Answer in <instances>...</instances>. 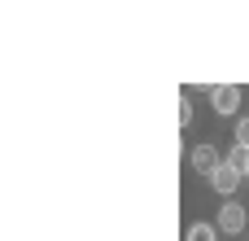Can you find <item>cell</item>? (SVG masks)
<instances>
[{
  "mask_svg": "<svg viewBox=\"0 0 249 241\" xmlns=\"http://www.w3.org/2000/svg\"><path fill=\"white\" fill-rule=\"evenodd\" d=\"M188 123H193V101H188V97H179V132H184Z\"/></svg>",
  "mask_w": 249,
  "mask_h": 241,
  "instance_id": "8",
  "label": "cell"
},
{
  "mask_svg": "<svg viewBox=\"0 0 249 241\" xmlns=\"http://www.w3.org/2000/svg\"><path fill=\"white\" fill-rule=\"evenodd\" d=\"M236 145L249 149V114H245V119H236Z\"/></svg>",
  "mask_w": 249,
  "mask_h": 241,
  "instance_id": "7",
  "label": "cell"
},
{
  "mask_svg": "<svg viewBox=\"0 0 249 241\" xmlns=\"http://www.w3.org/2000/svg\"><path fill=\"white\" fill-rule=\"evenodd\" d=\"M241 176H245V180H249V162H245V171H241Z\"/></svg>",
  "mask_w": 249,
  "mask_h": 241,
  "instance_id": "9",
  "label": "cell"
},
{
  "mask_svg": "<svg viewBox=\"0 0 249 241\" xmlns=\"http://www.w3.org/2000/svg\"><path fill=\"white\" fill-rule=\"evenodd\" d=\"M249 228V211L241 202H223L219 206V233H228V237H241Z\"/></svg>",
  "mask_w": 249,
  "mask_h": 241,
  "instance_id": "2",
  "label": "cell"
},
{
  "mask_svg": "<svg viewBox=\"0 0 249 241\" xmlns=\"http://www.w3.org/2000/svg\"><path fill=\"white\" fill-rule=\"evenodd\" d=\"M184 241H219V224H206V220H197V224L184 233Z\"/></svg>",
  "mask_w": 249,
  "mask_h": 241,
  "instance_id": "5",
  "label": "cell"
},
{
  "mask_svg": "<svg viewBox=\"0 0 249 241\" xmlns=\"http://www.w3.org/2000/svg\"><path fill=\"white\" fill-rule=\"evenodd\" d=\"M241 180H245V176H241L236 167H228V158H223V167L210 176V189H214L219 198H228V202H232V198H236V189H241Z\"/></svg>",
  "mask_w": 249,
  "mask_h": 241,
  "instance_id": "4",
  "label": "cell"
},
{
  "mask_svg": "<svg viewBox=\"0 0 249 241\" xmlns=\"http://www.w3.org/2000/svg\"><path fill=\"white\" fill-rule=\"evenodd\" d=\"M223 158H228V154H219L214 145H193V154H188V167H193L197 176H206V180H210V176L223 167Z\"/></svg>",
  "mask_w": 249,
  "mask_h": 241,
  "instance_id": "1",
  "label": "cell"
},
{
  "mask_svg": "<svg viewBox=\"0 0 249 241\" xmlns=\"http://www.w3.org/2000/svg\"><path fill=\"white\" fill-rule=\"evenodd\" d=\"M245 162H249V149H241V145H232V149H228V167L245 171Z\"/></svg>",
  "mask_w": 249,
  "mask_h": 241,
  "instance_id": "6",
  "label": "cell"
},
{
  "mask_svg": "<svg viewBox=\"0 0 249 241\" xmlns=\"http://www.w3.org/2000/svg\"><path fill=\"white\" fill-rule=\"evenodd\" d=\"M210 105H214V114H236L241 110V88L236 83H214L210 88Z\"/></svg>",
  "mask_w": 249,
  "mask_h": 241,
  "instance_id": "3",
  "label": "cell"
}]
</instances>
